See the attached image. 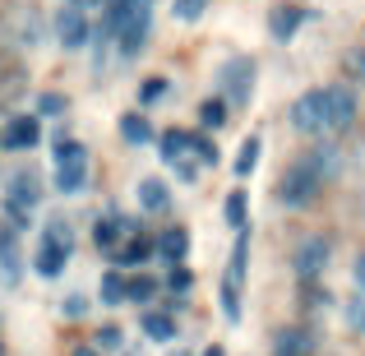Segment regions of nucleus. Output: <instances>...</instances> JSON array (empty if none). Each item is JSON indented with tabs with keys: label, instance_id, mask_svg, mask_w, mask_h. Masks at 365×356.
Masks as SVG:
<instances>
[{
	"label": "nucleus",
	"instance_id": "f257e3e1",
	"mask_svg": "<svg viewBox=\"0 0 365 356\" xmlns=\"http://www.w3.org/2000/svg\"><path fill=\"white\" fill-rule=\"evenodd\" d=\"M148 24H153L148 0H107V33L116 37L120 56H134L148 42Z\"/></svg>",
	"mask_w": 365,
	"mask_h": 356
},
{
	"label": "nucleus",
	"instance_id": "f03ea898",
	"mask_svg": "<svg viewBox=\"0 0 365 356\" xmlns=\"http://www.w3.org/2000/svg\"><path fill=\"white\" fill-rule=\"evenodd\" d=\"M319 171L310 167V162H292V167L277 176V199H282L287 208H305L314 195H319Z\"/></svg>",
	"mask_w": 365,
	"mask_h": 356
},
{
	"label": "nucleus",
	"instance_id": "7ed1b4c3",
	"mask_svg": "<svg viewBox=\"0 0 365 356\" xmlns=\"http://www.w3.org/2000/svg\"><path fill=\"white\" fill-rule=\"evenodd\" d=\"M292 130L296 134H333L329 125V93L324 88H310L292 102Z\"/></svg>",
	"mask_w": 365,
	"mask_h": 356
},
{
	"label": "nucleus",
	"instance_id": "20e7f679",
	"mask_svg": "<svg viewBox=\"0 0 365 356\" xmlns=\"http://www.w3.org/2000/svg\"><path fill=\"white\" fill-rule=\"evenodd\" d=\"M83 180H88V153H83V143L61 139L56 143V190L74 195V190H83Z\"/></svg>",
	"mask_w": 365,
	"mask_h": 356
},
{
	"label": "nucleus",
	"instance_id": "39448f33",
	"mask_svg": "<svg viewBox=\"0 0 365 356\" xmlns=\"http://www.w3.org/2000/svg\"><path fill=\"white\" fill-rule=\"evenodd\" d=\"M65 259H70V227L51 223L46 236H42V245H37V273H42V278H61Z\"/></svg>",
	"mask_w": 365,
	"mask_h": 356
},
{
	"label": "nucleus",
	"instance_id": "423d86ee",
	"mask_svg": "<svg viewBox=\"0 0 365 356\" xmlns=\"http://www.w3.org/2000/svg\"><path fill=\"white\" fill-rule=\"evenodd\" d=\"M88 14L83 9H74V5H65L61 14H56V37H61V46L65 51H83L88 46Z\"/></svg>",
	"mask_w": 365,
	"mask_h": 356
},
{
	"label": "nucleus",
	"instance_id": "0eeeda50",
	"mask_svg": "<svg viewBox=\"0 0 365 356\" xmlns=\"http://www.w3.org/2000/svg\"><path fill=\"white\" fill-rule=\"evenodd\" d=\"M324 268H329V240L324 236L301 240V250H296V278L314 283V278H324Z\"/></svg>",
	"mask_w": 365,
	"mask_h": 356
},
{
	"label": "nucleus",
	"instance_id": "6e6552de",
	"mask_svg": "<svg viewBox=\"0 0 365 356\" xmlns=\"http://www.w3.org/2000/svg\"><path fill=\"white\" fill-rule=\"evenodd\" d=\"M158 143H162V158H167L171 167L180 171V176H185V180L195 176V167L185 162V158H195V134H185V130H167Z\"/></svg>",
	"mask_w": 365,
	"mask_h": 356
},
{
	"label": "nucleus",
	"instance_id": "1a4fd4ad",
	"mask_svg": "<svg viewBox=\"0 0 365 356\" xmlns=\"http://www.w3.org/2000/svg\"><path fill=\"white\" fill-rule=\"evenodd\" d=\"M324 93H329V125H333V134H342L356 121V93H351V83H333Z\"/></svg>",
	"mask_w": 365,
	"mask_h": 356
},
{
	"label": "nucleus",
	"instance_id": "9d476101",
	"mask_svg": "<svg viewBox=\"0 0 365 356\" xmlns=\"http://www.w3.org/2000/svg\"><path fill=\"white\" fill-rule=\"evenodd\" d=\"M222 83H227V93H232V102H250V88H255V61H245V56L227 61Z\"/></svg>",
	"mask_w": 365,
	"mask_h": 356
},
{
	"label": "nucleus",
	"instance_id": "9b49d317",
	"mask_svg": "<svg viewBox=\"0 0 365 356\" xmlns=\"http://www.w3.org/2000/svg\"><path fill=\"white\" fill-rule=\"evenodd\" d=\"M33 208H37V176H33V171H24V176L9 180V213L28 218Z\"/></svg>",
	"mask_w": 365,
	"mask_h": 356
},
{
	"label": "nucleus",
	"instance_id": "f8f14e48",
	"mask_svg": "<svg viewBox=\"0 0 365 356\" xmlns=\"http://www.w3.org/2000/svg\"><path fill=\"white\" fill-rule=\"evenodd\" d=\"M273 356H314V333L310 329H282L273 338Z\"/></svg>",
	"mask_w": 365,
	"mask_h": 356
},
{
	"label": "nucleus",
	"instance_id": "ddd939ff",
	"mask_svg": "<svg viewBox=\"0 0 365 356\" xmlns=\"http://www.w3.org/2000/svg\"><path fill=\"white\" fill-rule=\"evenodd\" d=\"M37 134H42V130H37L33 116H14V121L5 125V143H9V148H33Z\"/></svg>",
	"mask_w": 365,
	"mask_h": 356
},
{
	"label": "nucleus",
	"instance_id": "4468645a",
	"mask_svg": "<svg viewBox=\"0 0 365 356\" xmlns=\"http://www.w3.org/2000/svg\"><path fill=\"white\" fill-rule=\"evenodd\" d=\"M139 204L148 208V213H167V204H171V195H167V185L162 180H139Z\"/></svg>",
	"mask_w": 365,
	"mask_h": 356
},
{
	"label": "nucleus",
	"instance_id": "2eb2a0df",
	"mask_svg": "<svg viewBox=\"0 0 365 356\" xmlns=\"http://www.w3.org/2000/svg\"><path fill=\"white\" fill-rule=\"evenodd\" d=\"M0 278L9 287L19 283V245H14V232H0Z\"/></svg>",
	"mask_w": 365,
	"mask_h": 356
},
{
	"label": "nucleus",
	"instance_id": "dca6fc26",
	"mask_svg": "<svg viewBox=\"0 0 365 356\" xmlns=\"http://www.w3.org/2000/svg\"><path fill=\"white\" fill-rule=\"evenodd\" d=\"M301 19H305V9H296V5H282L273 14V37L277 42H287V37L296 33V28H301Z\"/></svg>",
	"mask_w": 365,
	"mask_h": 356
},
{
	"label": "nucleus",
	"instance_id": "f3484780",
	"mask_svg": "<svg viewBox=\"0 0 365 356\" xmlns=\"http://www.w3.org/2000/svg\"><path fill=\"white\" fill-rule=\"evenodd\" d=\"M143 333H148V338H158V342H171V338H176V320L148 310V315H143Z\"/></svg>",
	"mask_w": 365,
	"mask_h": 356
},
{
	"label": "nucleus",
	"instance_id": "a211bd4d",
	"mask_svg": "<svg viewBox=\"0 0 365 356\" xmlns=\"http://www.w3.org/2000/svg\"><path fill=\"white\" fill-rule=\"evenodd\" d=\"M120 134H125L130 143H148V139H153V125L143 121L139 111H130V116H120Z\"/></svg>",
	"mask_w": 365,
	"mask_h": 356
},
{
	"label": "nucleus",
	"instance_id": "6ab92c4d",
	"mask_svg": "<svg viewBox=\"0 0 365 356\" xmlns=\"http://www.w3.org/2000/svg\"><path fill=\"white\" fill-rule=\"evenodd\" d=\"M125 296H130V283H125L120 273H107V278H102V301H107V305H120Z\"/></svg>",
	"mask_w": 365,
	"mask_h": 356
},
{
	"label": "nucleus",
	"instance_id": "aec40b11",
	"mask_svg": "<svg viewBox=\"0 0 365 356\" xmlns=\"http://www.w3.org/2000/svg\"><path fill=\"white\" fill-rule=\"evenodd\" d=\"M158 250H162V255H167V259H180V255H185V250H190V236L180 232V227H176V232H162Z\"/></svg>",
	"mask_w": 365,
	"mask_h": 356
},
{
	"label": "nucleus",
	"instance_id": "412c9836",
	"mask_svg": "<svg viewBox=\"0 0 365 356\" xmlns=\"http://www.w3.org/2000/svg\"><path fill=\"white\" fill-rule=\"evenodd\" d=\"M255 162H259V139L250 134V139L241 143V158H236V171H241V176H250V171H255Z\"/></svg>",
	"mask_w": 365,
	"mask_h": 356
},
{
	"label": "nucleus",
	"instance_id": "4be33fe9",
	"mask_svg": "<svg viewBox=\"0 0 365 356\" xmlns=\"http://www.w3.org/2000/svg\"><path fill=\"white\" fill-rule=\"evenodd\" d=\"M227 223H232L236 232H245V195H241V190L227 195Z\"/></svg>",
	"mask_w": 365,
	"mask_h": 356
},
{
	"label": "nucleus",
	"instance_id": "5701e85b",
	"mask_svg": "<svg viewBox=\"0 0 365 356\" xmlns=\"http://www.w3.org/2000/svg\"><path fill=\"white\" fill-rule=\"evenodd\" d=\"M199 121L208 125V130H217V125H227V102H204V111H199Z\"/></svg>",
	"mask_w": 365,
	"mask_h": 356
},
{
	"label": "nucleus",
	"instance_id": "b1692460",
	"mask_svg": "<svg viewBox=\"0 0 365 356\" xmlns=\"http://www.w3.org/2000/svg\"><path fill=\"white\" fill-rule=\"evenodd\" d=\"M347 329L365 333V292H361V296H351V301H347Z\"/></svg>",
	"mask_w": 365,
	"mask_h": 356
},
{
	"label": "nucleus",
	"instance_id": "393cba45",
	"mask_svg": "<svg viewBox=\"0 0 365 356\" xmlns=\"http://www.w3.org/2000/svg\"><path fill=\"white\" fill-rule=\"evenodd\" d=\"M204 9H208V0H176V19H185V24H195Z\"/></svg>",
	"mask_w": 365,
	"mask_h": 356
},
{
	"label": "nucleus",
	"instance_id": "a878e982",
	"mask_svg": "<svg viewBox=\"0 0 365 356\" xmlns=\"http://www.w3.org/2000/svg\"><path fill=\"white\" fill-rule=\"evenodd\" d=\"M120 232H125V223H98V245H102V250H111Z\"/></svg>",
	"mask_w": 365,
	"mask_h": 356
},
{
	"label": "nucleus",
	"instance_id": "bb28decb",
	"mask_svg": "<svg viewBox=\"0 0 365 356\" xmlns=\"http://www.w3.org/2000/svg\"><path fill=\"white\" fill-rule=\"evenodd\" d=\"M37 111H42V116H61V111H65V98H61V93H46V98L37 102Z\"/></svg>",
	"mask_w": 365,
	"mask_h": 356
},
{
	"label": "nucleus",
	"instance_id": "cd10ccee",
	"mask_svg": "<svg viewBox=\"0 0 365 356\" xmlns=\"http://www.w3.org/2000/svg\"><path fill=\"white\" fill-rule=\"evenodd\" d=\"M153 292H158V287H153V278H134V283H130V296H134V301H153Z\"/></svg>",
	"mask_w": 365,
	"mask_h": 356
},
{
	"label": "nucleus",
	"instance_id": "c85d7f7f",
	"mask_svg": "<svg viewBox=\"0 0 365 356\" xmlns=\"http://www.w3.org/2000/svg\"><path fill=\"white\" fill-rule=\"evenodd\" d=\"M143 255H148V240H130V245L120 250V259H125V264H139Z\"/></svg>",
	"mask_w": 365,
	"mask_h": 356
},
{
	"label": "nucleus",
	"instance_id": "c756f323",
	"mask_svg": "<svg viewBox=\"0 0 365 356\" xmlns=\"http://www.w3.org/2000/svg\"><path fill=\"white\" fill-rule=\"evenodd\" d=\"M195 158H199V162H217V148L204 139V134H195Z\"/></svg>",
	"mask_w": 365,
	"mask_h": 356
},
{
	"label": "nucleus",
	"instance_id": "7c9ffc66",
	"mask_svg": "<svg viewBox=\"0 0 365 356\" xmlns=\"http://www.w3.org/2000/svg\"><path fill=\"white\" fill-rule=\"evenodd\" d=\"M162 93H167V79H148L143 83V102H158Z\"/></svg>",
	"mask_w": 365,
	"mask_h": 356
},
{
	"label": "nucleus",
	"instance_id": "2f4dec72",
	"mask_svg": "<svg viewBox=\"0 0 365 356\" xmlns=\"http://www.w3.org/2000/svg\"><path fill=\"white\" fill-rule=\"evenodd\" d=\"M98 347H120V329H111V324H107V329L98 333Z\"/></svg>",
	"mask_w": 365,
	"mask_h": 356
},
{
	"label": "nucleus",
	"instance_id": "473e14b6",
	"mask_svg": "<svg viewBox=\"0 0 365 356\" xmlns=\"http://www.w3.org/2000/svg\"><path fill=\"white\" fill-rule=\"evenodd\" d=\"M347 70H351V74H361V79H365V46H361V51H351V56H347Z\"/></svg>",
	"mask_w": 365,
	"mask_h": 356
},
{
	"label": "nucleus",
	"instance_id": "72a5a7b5",
	"mask_svg": "<svg viewBox=\"0 0 365 356\" xmlns=\"http://www.w3.org/2000/svg\"><path fill=\"white\" fill-rule=\"evenodd\" d=\"M65 5H74V9H83V14H88V9H102L107 0H65Z\"/></svg>",
	"mask_w": 365,
	"mask_h": 356
},
{
	"label": "nucleus",
	"instance_id": "f704fd0d",
	"mask_svg": "<svg viewBox=\"0 0 365 356\" xmlns=\"http://www.w3.org/2000/svg\"><path fill=\"white\" fill-rule=\"evenodd\" d=\"M351 273H356V287L365 292V255H356V268H351Z\"/></svg>",
	"mask_w": 365,
	"mask_h": 356
},
{
	"label": "nucleus",
	"instance_id": "c9c22d12",
	"mask_svg": "<svg viewBox=\"0 0 365 356\" xmlns=\"http://www.w3.org/2000/svg\"><path fill=\"white\" fill-rule=\"evenodd\" d=\"M65 315H83V296H70V301H65Z\"/></svg>",
	"mask_w": 365,
	"mask_h": 356
},
{
	"label": "nucleus",
	"instance_id": "e433bc0d",
	"mask_svg": "<svg viewBox=\"0 0 365 356\" xmlns=\"http://www.w3.org/2000/svg\"><path fill=\"white\" fill-rule=\"evenodd\" d=\"M74 356H102V352H98V347H79Z\"/></svg>",
	"mask_w": 365,
	"mask_h": 356
},
{
	"label": "nucleus",
	"instance_id": "4c0bfd02",
	"mask_svg": "<svg viewBox=\"0 0 365 356\" xmlns=\"http://www.w3.org/2000/svg\"><path fill=\"white\" fill-rule=\"evenodd\" d=\"M204 356H227V352H222V347H208V352H204Z\"/></svg>",
	"mask_w": 365,
	"mask_h": 356
},
{
	"label": "nucleus",
	"instance_id": "58836bf2",
	"mask_svg": "<svg viewBox=\"0 0 365 356\" xmlns=\"http://www.w3.org/2000/svg\"><path fill=\"white\" fill-rule=\"evenodd\" d=\"M0 356H5V347H0Z\"/></svg>",
	"mask_w": 365,
	"mask_h": 356
}]
</instances>
